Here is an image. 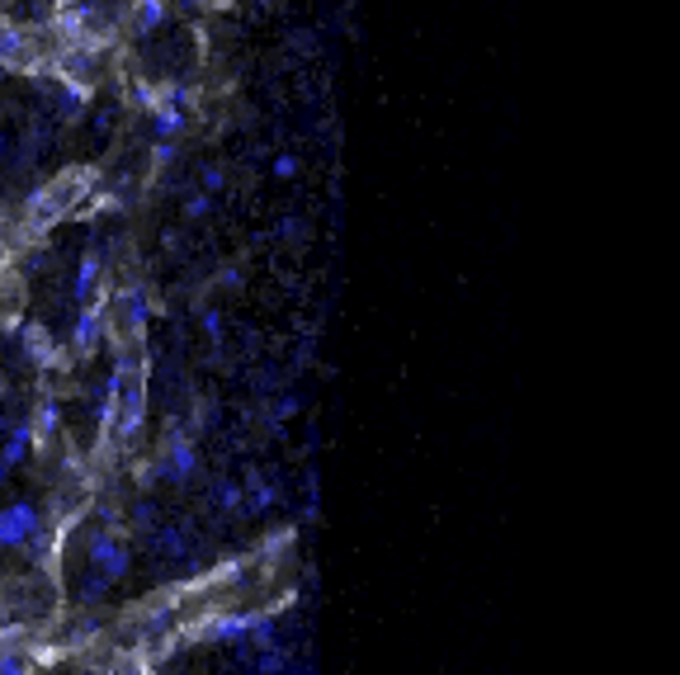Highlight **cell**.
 I'll return each instance as SVG.
<instances>
[{
    "label": "cell",
    "mask_w": 680,
    "mask_h": 675,
    "mask_svg": "<svg viewBox=\"0 0 680 675\" xmlns=\"http://www.w3.org/2000/svg\"><path fill=\"white\" fill-rule=\"evenodd\" d=\"M90 194H95V171H90V165H71V171L52 175L29 199V222H34V227H52L58 217L76 213Z\"/></svg>",
    "instance_id": "6da1fadb"
},
{
    "label": "cell",
    "mask_w": 680,
    "mask_h": 675,
    "mask_svg": "<svg viewBox=\"0 0 680 675\" xmlns=\"http://www.w3.org/2000/svg\"><path fill=\"white\" fill-rule=\"evenodd\" d=\"M86 557H90V576H95L90 596H99V590H109L114 581H123L132 572V548H128L123 533H95Z\"/></svg>",
    "instance_id": "7a4b0ae2"
},
{
    "label": "cell",
    "mask_w": 680,
    "mask_h": 675,
    "mask_svg": "<svg viewBox=\"0 0 680 675\" xmlns=\"http://www.w3.org/2000/svg\"><path fill=\"white\" fill-rule=\"evenodd\" d=\"M38 524H43V515H38L34 501L5 505V511H0V557H5L10 548H29L38 539Z\"/></svg>",
    "instance_id": "3957f363"
},
{
    "label": "cell",
    "mask_w": 680,
    "mask_h": 675,
    "mask_svg": "<svg viewBox=\"0 0 680 675\" xmlns=\"http://www.w3.org/2000/svg\"><path fill=\"white\" fill-rule=\"evenodd\" d=\"M199 472V448L189 444L180 430H171L166 439V459H161V468H152V477H166V482H184V477Z\"/></svg>",
    "instance_id": "277c9868"
},
{
    "label": "cell",
    "mask_w": 680,
    "mask_h": 675,
    "mask_svg": "<svg viewBox=\"0 0 680 675\" xmlns=\"http://www.w3.org/2000/svg\"><path fill=\"white\" fill-rule=\"evenodd\" d=\"M99 331H104V312H99V307L95 302H86V312H80V322H76V350H90L95 341H99Z\"/></svg>",
    "instance_id": "5b68a950"
},
{
    "label": "cell",
    "mask_w": 680,
    "mask_h": 675,
    "mask_svg": "<svg viewBox=\"0 0 680 675\" xmlns=\"http://www.w3.org/2000/svg\"><path fill=\"white\" fill-rule=\"evenodd\" d=\"M95 284H99V256H86V260H80V279H76V298L90 302L95 298Z\"/></svg>",
    "instance_id": "8992f818"
},
{
    "label": "cell",
    "mask_w": 680,
    "mask_h": 675,
    "mask_svg": "<svg viewBox=\"0 0 680 675\" xmlns=\"http://www.w3.org/2000/svg\"><path fill=\"white\" fill-rule=\"evenodd\" d=\"M213 505H217L223 515H236V511H241V487H236V482H217V487H213Z\"/></svg>",
    "instance_id": "52a82bcc"
},
{
    "label": "cell",
    "mask_w": 680,
    "mask_h": 675,
    "mask_svg": "<svg viewBox=\"0 0 680 675\" xmlns=\"http://www.w3.org/2000/svg\"><path fill=\"white\" fill-rule=\"evenodd\" d=\"M208 208H213V194H208V189H204V194H194V199H189V217H204Z\"/></svg>",
    "instance_id": "ba28073f"
},
{
    "label": "cell",
    "mask_w": 680,
    "mask_h": 675,
    "mask_svg": "<svg viewBox=\"0 0 680 675\" xmlns=\"http://www.w3.org/2000/svg\"><path fill=\"white\" fill-rule=\"evenodd\" d=\"M0 675H29V670H24V661H15V657H0Z\"/></svg>",
    "instance_id": "9c48e42d"
},
{
    "label": "cell",
    "mask_w": 680,
    "mask_h": 675,
    "mask_svg": "<svg viewBox=\"0 0 680 675\" xmlns=\"http://www.w3.org/2000/svg\"><path fill=\"white\" fill-rule=\"evenodd\" d=\"M275 171H279V175H284V180H288V175H293V171H298V161H293V156H279V165H275Z\"/></svg>",
    "instance_id": "30bf717a"
}]
</instances>
